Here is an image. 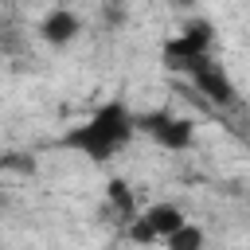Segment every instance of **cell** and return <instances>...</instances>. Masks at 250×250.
Returning <instances> with one entry per match:
<instances>
[{"label":"cell","instance_id":"5b68a950","mask_svg":"<svg viewBox=\"0 0 250 250\" xmlns=\"http://www.w3.org/2000/svg\"><path fill=\"white\" fill-rule=\"evenodd\" d=\"M188 78L195 82V90H199L207 102H215V105H223V109L238 105V90H234V82L227 78V70H223L215 59H211V62H203V66H195Z\"/></svg>","mask_w":250,"mask_h":250},{"label":"cell","instance_id":"277c9868","mask_svg":"<svg viewBox=\"0 0 250 250\" xmlns=\"http://www.w3.org/2000/svg\"><path fill=\"white\" fill-rule=\"evenodd\" d=\"M184 223L188 219H184V211L176 203H152L129 223V238L133 242H168Z\"/></svg>","mask_w":250,"mask_h":250},{"label":"cell","instance_id":"52a82bcc","mask_svg":"<svg viewBox=\"0 0 250 250\" xmlns=\"http://www.w3.org/2000/svg\"><path fill=\"white\" fill-rule=\"evenodd\" d=\"M105 195H109L113 211H117L125 223H133V219H137V203H133V191H129V184H125L121 176H113V180L105 184Z\"/></svg>","mask_w":250,"mask_h":250},{"label":"cell","instance_id":"3957f363","mask_svg":"<svg viewBox=\"0 0 250 250\" xmlns=\"http://www.w3.org/2000/svg\"><path fill=\"white\" fill-rule=\"evenodd\" d=\"M137 133H145L148 141H156L160 148L168 152H184L195 145V125L172 109H148V113H137Z\"/></svg>","mask_w":250,"mask_h":250},{"label":"cell","instance_id":"8992f818","mask_svg":"<svg viewBox=\"0 0 250 250\" xmlns=\"http://www.w3.org/2000/svg\"><path fill=\"white\" fill-rule=\"evenodd\" d=\"M82 31V20L70 12V8H51L43 20H39V39L47 47H70Z\"/></svg>","mask_w":250,"mask_h":250},{"label":"cell","instance_id":"ba28073f","mask_svg":"<svg viewBox=\"0 0 250 250\" xmlns=\"http://www.w3.org/2000/svg\"><path fill=\"white\" fill-rule=\"evenodd\" d=\"M203 242H207V234H203V227H195V223H184L164 246L168 250H203Z\"/></svg>","mask_w":250,"mask_h":250},{"label":"cell","instance_id":"6da1fadb","mask_svg":"<svg viewBox=\"0 0 250 250\" xmlns=\"http://www.w3.org/2000/svg\"><path fill=\"white\" fill-rule=\"evenodd\" d=\"M133 137H137V113L125 105V98H109V102H102L86 121L70 125L59 145L70 148V152H78V156H86V160H94V164H105V160H113Z\"/></svg>","mask_w":250,"mask_h":250},{"label":"cell","instance_id":"7a4b0ae2","mask_svg":"<svg viewBox=\"0 0 250 250\" xmlns=\"http://www.w3.org/2000/svg\"><path fill=\"white\" fill-rule=\"evenodd\" d=\"M211 43H215L211 23H207V20H191V23H184V27L164 43V59H168V66L191 74L195 66L211 62Z\"/></svg>","mask_w":250,"mask_h":250}]
</instances>
